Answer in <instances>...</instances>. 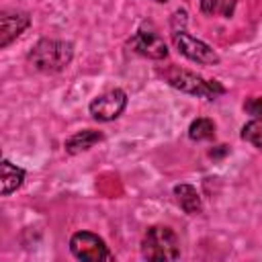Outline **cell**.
Here are the masks:
<instances>
[{
  "instance_id": "obj_7",
  "label": "cell",
  "mask_w": 262,
  "mask_h": 262,
  "mask_svg": "<svg viewBox=\"0 0 262 262\" xmlns=\"http://www.w3.org/2000/svg\"><path fill=\"white\" fill-rule=\"evenodd\" d=\"M129 47L149 59H166L168 57V45L164 43V39L151 31H137L131 39H129Z\"/></svg>"
},
{
  "instance_id": "obj_14",
  "label": "cell",
  "mask_w": 262,
  "mask_h": 262,
  "mask_svg": "<svg viewBox=\"0 0 262 262\" xmlns=\"http://www.w3.org/2000/svg\"><path fill=\"white\" fill-rule=\"evenodd\" d=\"M199 4H201V12L207 16L219 14L225 8V0H199Z\"/></svg>"
},
{
  "instance_id": "obj_5",
  "label": "cell",
  "mask_w": 262,
  "mask_h": 262,
  "mask_svg": "<svg viewBox=\"0 0 262 262\" xmlns=\"http://www.w3.org/2000/svg\"><path fill=\"white\" fill-rule=\"evenodd\" d=\"M70 252L82 262H102L113 260V254L106 242L92 231H76L70 237Z\"/></svg>"
},
{
  "instance_id": "obj_9",
  "label": "cell",
  "mask_w": 262,
  "mask_h": 262,
  "mask_svg": "<svg viewBox=\"0 0 262 262\" xmlns=\"http://www.w3.org/2000/svg\"><path fill=\"white\" fill-rule=\"evenodd\" d=\"M98 141H102V133H100V131L82 129V131H76L74 135H70V137L66 139L63 149H66V154L76 156V154H82V151L90 149V147L96 145Z\"/></svg>"
},
{
  "instance_id": "obj_15",
  "label": "cell",
  "mask_w": 262,
  "mask_h": 262,
  "mask_svg": "<svg viewBox=\"0 0 262 262\" xmlns=\"http://www.w3.org/2000/svg\"><path fill=\"white\" fill-rule=\"evenodd\" d=\"M244 111L252 117H262V96H250L244 102Z\"/></svg>"
},
{
  "instance_id": "obj_12",
  "label": "cell",
  "mask_w": 262,
  "mask_h": 262,
  "mask_svg": "<svg viewBox=\"0 0 262 262\" xmlns=\"http://www.w3.org/2000/svg\"><path fill=\"white\" fill-rule=\"evenodd\" d=\"M188 137L192 141H207L215 137V123L207 117H199L188 127Z\"/></svg>"
},
{
  "instance_id": "obj_13",
  "label": "cell",
  "mask_w": 262,
  "mask_h": 262,
  "mask_svg": "<svg viewBox=\"0 0 262 262\" xmlns=\"http://www.w3.org/2000/svg\"><path fill=\"white\" fill-rule=\"evenodd\" d=\"M242 139L262 151V117H254L242 127Z\"/></svg>"
},
{
  "instance_id": "obj_6",
  "label": "cell",
  "mask_w": 262,
  "mask_h": 262,
  "mask_svg": "<svg viewBox=\"0 0 262 262\" xmlns=\"http://www.w3.org/2000/svg\"><path fill=\"white\" fill-rule=\"evenodd\" d=\"M125 106H127V94H125V90L113 88V90H108L104 94H98L90 102L88 111H90L92 119L106 123V121H115L117 117H121V113L125 111Z\"/></svg>"
},
{
  "instance_id": "obj_10",
  "label": "cell",
  "mask_w": 262,
  "mask_h": 262,
  "mask_svg": "<svg viewBox=\"0 0 262 262\" xmlns=\"http://www.w3.org/2000/svg\"><path fill=\"white\" fill-rule=\"evenodd\" d=\"M25 182V170L8 160H2L0 164V184H2V196H8L16 188H20Z\"/></svg>"
},
{
  "instance_id": "obj_2",
  "label": "cell",
  "mask_w": 262,
  "mask_h": 262,
  "mask_svg": "<svg viewBox=\"0 0 262 262\" xmlns=\"http://www.w3.org/2000/svg\"><path fill=\"white\" fill-rule=\"evenodd\" d=\"M141 256L154 262L178 260L180 258V239L176 231L168 225H151L141 239Z\"/></svg>"
},
{
  "instance_id": "obj_11",
  "label": "cell",
  "mask_w": 262,
  "mask_h": 262,
  "mask_svg": "<svg viewBox=\"0 0 262 262\" xmlns=\"http://www.w3.org/2000/svg\"><path fill=\"white\" fill-rule=\"evenodd\" d=\"M174 196H176V203L180 205V209L186 215H199L203 211V201H201V194L196 192L194 186L176 184L174 186Z\"/></svg>"
},
{
  "instance_id": "obj_1",
  "label": "cell",
  "mask_w": 262,
  "mask_h": 262,
  "mask_svg": "<svg viewBox=\"0 0 262 262\" xmlns=\"http://www.w3.org/2000/svg\"><path fill=\"white\" fill-rule=\"evenodd\" d=\"M74 57V45L61 39H41L33 45L27 55V61L33 70L43 74H55L70 66Z\"/></svg>"
},
{
  "instance_id": "obj_8",
  "label": "cell",
  "mask_w": 262,
  "mask_h": 262,
  "mask_svg": "<svg viewBox=\"0 0 262 262\" xmlns=\"http://www.w3.org/2000/svg\"><path fill=\"white\" fill-rule=\"evenodd\" d=\"M31 25V16L23 10H2L0 12V47H8L27 27Z\"/></svg>"
},
{
  "instance_id": "obj_3",
  "label": "cell",
  "mask_w": 262,
  "mask_h": 262,
  "mask_svg": "<svg viewBox=\"0 0 262 262\" xmlns=\"http://www.w3.org/2000/svg\"><path fill=\"white\" fill-rule=\"evenodd\" d=\"M164 78L172 88H176L184 94L207 98V100H215L217 96H221L225 92V88L217 80H207L194 72L180 70V68H170L168 72H164Z\"/></svg>"
},
{
  "instance_id": "obj_16",
  "label": "cell",
  "mask_w": 262,
  "mask_h": 262,
  "mask_svg": "<svg viewBox=\"0 0 262 262\" xmlns=\"http://www.w3.org/2000/svg\"><path fill=\"white\" fill-rule=\"evenodd\" d=\"M156 2H160V4H164V2H168V0H156Z\"/></svg>"
},
{
  "instance_id": "obj_4",
  "label": "cell",
  "mask_w": 262,
  "mask_h": 262,
  "mask_svg": "<svg viewBox=\"0 0 262 262\" xmlns=\"http://www.w3.org/2000/svg\"><path fill=\"white\" fill-rule=\"evenodd\" d=\"M172 43L178 49V53H182L186 59L194 61V63H203V66H215L219 63V53L205 41L192 37L186 29H172Z\"/></svg>"
}]
</instances>
